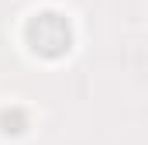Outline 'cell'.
<instances>
[{
  "label": "cell",
  "instance_id": "1",
  "mask_svg": "<svg viewBox=\"0 0 148 145\" xmlns=\"http://www.w3.org/2000/svg\"><path fill=\"white\" fill-rule=\"evenodd\" d=\"M28 45L35 48L38 55H48V59L66 55L69 45H73V28H69V21L62 14L41 10V14H35L28 21Z\"/></svg>",
  "mask_w": 148,
  "mask_h": 145
},
{
  "label": "cell",
  "instance_id": "2",
  "mask_svg": "<svg viewBox=\"0 0 148 145\" xmlns=\"http://www.w3.org/2000/svg\"><path fill=\"white\" fill-rule=\"evenodd\" d=\"M0 124H3V131H7V135H21V131H24V110H3V114H0Z\"/></svg>",
  "mask_w": 148,
  "mask_h": 145
}]
</instances>
